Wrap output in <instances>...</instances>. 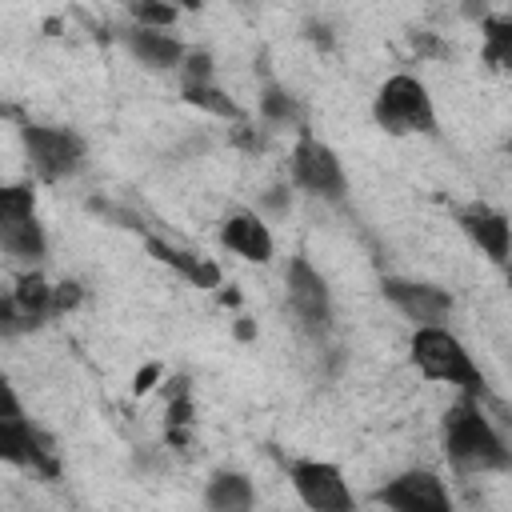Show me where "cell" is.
<instances>
[{"instance_id":"6da1fadb","label":"cell","mask_w":512,"mask_h":512,"mask_svg":"<svg viewBox=\"0 0 512 512\" xmlns=\"http://www.w3.org/2000/svg\"><path fill=\"white\" fill-rule=\"evenodd\" d=\"M444 452L456 468L464 472H492V468H508V448L500 440V432L492 428V420L484 416L476 396H460L448 416H444Z\"/></svg>"},{"instance_id":"7a4b0ae2","label":"cell","mask_w":512,"mask_h":512,"mask_svg":"<svg viewBox=\"0 0 512 512\" xmlns=\"http://www.w3.org/2000/svg\"><path fill=\"white\" fill-rule=\"evenodd\" d=\"M412 364L440 384H456L468 396H484V372L472 364L468 348L440 324H416L412 332Z\"/></svg>"},{"instance_id":"3957f363","label":"cell","mask_w":512,"mask_h":512,"mask_svg":"<svg viewBox=\"0 0 512 512\" xmlns=\"http://www.w3.org/2000/svg\"><path fill=\"white\" fill-rule=\"evenodd\" d=\"M372 116L384 132L392 136H408V132H436V112H432V96L428 88L408 76V72H396L380 84L376 92V104H372Z\"/></svg>"},{"instance_id":"277c9868","label":"cell","mask_w":512,"mask_h":512,"mask_svg":"<svg viewBox=\"0 0 512 512\" xmlns=\"http://www.w3.org/2000/svg\"><path fill=\"white\" fill-rule=\"evenodd\" d=\"M24 152H28V164L40 180H64L80 168V156H84V144L76 132L68 128H48V124H28L24 132Z\"/></svg>"},{"instance_id":"5b68a950","label":"cell","mask_w":512,"mask_h":512,"mask_svg":"<svg viewBox=\"0 0 512 512\" xmlns=\"http://www.w3.org/2000/svg\"><path fill=\"white\" fill-rule=\"evenodd\" d=\"M288 476H292L296 496L308 508H316V512H348L356 504L352 500V488L340 476V468L328 464V460H296L288 468Z\"/></svg>"},{"instance_id":"8992f818","label":"cell","mask_w":512,"mask_h":512,"mask_svg":"<svg viewBox=\"0 0 512 512\" xmlns=\"http://www.w3.org/2000/svg\"><path fill=\"white\" fill-rule=\"evenodd\" d=\"M292 176L300 188L324 196V200H340L344 196V168L336 160V152L312 136H300L292 148Z\"/></svg>"},{"instance_id":"52a82bcc","label":"cell","mask_w":512,"mask_h":512,"mask_svg":"<svg viewBox=\"0 0 512 512\" xmlns=\"http://www.w3.org/2000/svg\"><path fill=\"white\" fill-rule=\"evenodd\" d=\"M376 500L396 508V512H448L452 508V496H448L444 480L436 472H428V468L400 472L388 488H380Z\"/></svg>"},{"instance_id":"ba28073f","label":"cell","mask_w":512,"mask_h":512,"mask_svg":"<svg viewBox=\"0 0 512 512\" xmlns=\"http://www.w3.org/2000/svg\"><path fill=\"white\" fill-rule=\"evenodd\" d=\"M288 304L304 320V328H312V332H324L328 320H332L328 284H324V276L308 260H292L288 264Z\"/></svg>"},{"instance_id":"9c48e42d","label":"cell","mask_w":512,"mask_h":512,"mask_svg":"<svg viewBox=\"0 0 512 512\" xmlns=\"http://www.w3.org/2000/svg\"><path fill=\"white\" fill-rule=\"evenodd\" d=\"M380 288H384V296H388L408 320H416V324H440V320L452 312V296H448L444 288H436V284L388 276Z\"/></svg>"},{"instance_id":"30bf717a","label":"cell","mask_w":512,"mask_h":512,"mask_svg":"<svg viewBox=\"0 0 512 512\" xmlns=\"http://www.w3.org/2000/svg\"><path fill=\"white\" fill-rule=\"evenodd\" d=\"M220 240H224L228 252H236L248 264H268L272 260V232H268V224L256 212L228 216L224 228H220Z\"/></svg>"},{"instance_id":"8fae6325","label":"cell","mask_w":512,"mask_h":512,"mask_svg":"<svg viewBox=\"0 0 512 512\" xmlns=\"http://www.w3.org/2000/svg\"><path fill=\"white\" fill-rule=\"evenodd\" d=\"M460 228L472 236V244H480V252H488L492 264H508V216L496 208H468L460 212Z\"/></svg>"},{"instance_id":"7c38bea8","label":"cell","mask_w":512,"mask_h":512,"mask_svg":"<svg viewBox=\"0 0 512 512\" xmlns=\"http://www.w3.org/2000/svg\"><path fill=\"white\" fill-rule=\"evenodd\" d=\"M0 460L52 468V460L44 456V448H40V440H36V432L28 428L24 416H0Z\"/></svg>"},{"instance_id":"4fadbf2b","label":"cell","mask_w":512,"mask_h":512,"mask_svg":"<svg viewBox=\"0 0 512 512\" xmlns=\"http://www.w3.org/2000/svg\"><path fill=\"white\" fill-rule=\"evenodd\" d=\"M128 48H132V56L140 60V64H148V68H176L180 64V56H184V48H180V40H172L168 32H160V28H136V32H128Z\"/></svg>"},{"instance_id":"5bb4252c","label":"cell","mask_w":512,"mask_h":512,"mask_svg":"<svg viewBox=\"0 0 512 512\" xmlns=\"http://www.w3.org/2000/svg\"><path fill=\"white\" fill-rule=\"evenodd\" d=\"M204 504L216 508V512H244L256 504V488L248 476L240 472H216L208 480V492H204Z\"/></svg>"},{"instance_id":"9a60e30c","label":"cell","mask_w":512,"mask_h":512,"mask_svg":"<svg viewBox=\"0 0 512 512\" xmlns=\"http://www.w3.org/2000/svg\"><path fill=\"white\" fill-rule=\"evenodd\" d=\"M0 248H4L8 256H20V260H40L44 248H48V240H44V228L36 224V212H32V216H20V220H12V224H4V228H0Z\"/></svg>"},{"instance_id":"2e32d148","label":"cell","mask_w":512,"mask_h":512,"mask_svg":"<svg viewBox=\"0 0 512 512\" xmlns=\"http://www.w3.org/2000/svg\"><path fill=\"white\" fill-rule=\"evenodd\" d=\"M12 300L28 312V316H36V320H44L48 312H52V288H48V280L44 276H20V284H16V292H12Z\"/></svg>"},{"instance_id":"e0dca14e","label":"cell","mask_w":512,"mask_h":512,"mask_svg":"<svg viewBox=\"0 0 512 512\" xmlns=\"http://www.w3.org/2000/svg\"><path fill=\"white\" fill-rule=\"evenodd\" d=\"M184 100L196 104V108H204V112H212V116H228V120L240 116V108L220 88H212V80L208 84H184Z\"/></svg>"},{"instance_id":"ac0fdd59","label":"cell","mask_w":512,"mask_h":512,"mask_svg":"<svg viewBox=\"0 0 512 512\" xmlns=\"http://www.w3.org/2000/svg\"><path fill=\"white\" fill-rule=\"evenodd\" d=\"M32 212H36V196L28 184H0V228Z\"/></svg>"},{"instance_id":"d6986e66","label":"cell","mask_w":512,"mask_h":512,"mask_svg":"<svg viewBox=\"0 0 512 512\" xmlns=\"http://www.w3.org/2000/svg\"><path fill=\"white\" fill-rule=\"evenodd\" d=\"M132 16L144 28H168L176 20V4H168V0H132Z\"/></svg>"},{"instance_id":"ffe728a7","label":"cell","mask_w":512,"mask_h":512,"mask_svg":"<svg viewBox=\"0 0 512 512\" xmlns=\"http://www.w3.org/2000/svg\"><path fill=\"white\" fill-rule=\"evenodd\" d=\"M260 112H264L268 120H276V124H288V120L300 116V112H296V100H292L284 88H264V96H260Z\"/></svg>"},{"instance_id":"44dd1931","label":"cell","mask_w":512,"mask_h":512,"mask_svg":"<svg viewBox=\"0 0 512 512\" xmlns=\"http://www.w3.org/2000/svg\"><path fill=\"white\" fill-rule=\"evenodd\" d=\"M40 320L36 316H28L12 296L8 300H0V336H20V332H32Z\"/></svg>"},{"instance_id":"7402d4cb","label":"cell","mask_w":512,"mask_h":512,"mask_svg":"<svg viewBox=\"0 0 512 512\" xmlns=\"http://www.w3.org/2000/svg\"><path fill=\"white\" fill-rule=\"evenodd\" d=\"M484 28H488V56L496 64H508V56H512V28H508V20H488Z\"/></svg>"},{"instance_id":"603a6c76","label":"cell","mask_w":512,"mask_h":512,"mask_svg":"<svg viewBox=\"0 0 512 512\" xmlns=\"http://www.w3.org/2000/svg\"><path fill=\"white\" fill-rule=\"evenodd\" d=\"M212 80V60L204 52H192L184 60V84H208Z\"/></svg>"},{"instance_id":"cb8c5ba5","label":"cell","mask_w":512,"mask_h":512,"mask_svg":"<svg viewBox=\"0 0 512 512\" xmlns=\"http://www.w3.org/2000/svg\"><path fill=\"white\" fill-rule=\"evenodd\" d=\"M0 416H20V404H16L12 388H8V380H0Z\"/></svg>"},{"instance_id":"d4e9b609","label":"cell","mask_w":512,"mask_h":512,"mask_svg":"<svg viewBox=\"0 0 512 512\" xmlns=\"http://www.w3.org/2000/svg\"><path fill=\"white\" fill-rule=\"evenodd\" d=\"M168 4H180V8H200V0H168Z\"/></svg>"}]
</instances>
